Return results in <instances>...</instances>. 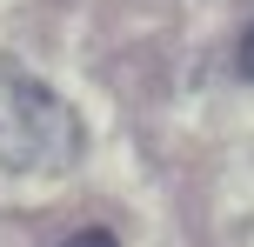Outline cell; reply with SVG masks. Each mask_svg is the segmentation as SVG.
Instances as JSON below:
<instances>
[{
  "label": "cell",
  "mask_w": 254,
  "mask_h": 247,
  "mask_svg": "<svg viewBox=\"0 0 254 247\" xmlns=\"http://www.w3.org/2000/svg\"><path fill=\"white\" fill-rule=\"evenodd\" d=\"M234 74H241V80H254V20H248V34L234 40Z\"/></svg>",
  "instance_id": "cell-1"
},
{
  "label": "cell",
  "mask_w": 254,
  "mask_h": 247,
  "mask_svg": "<svg viewBox=\"0 0 254 247\" xmlns=\"http://www.w3.org/2000/svg\"><path fill=\"white\" fill-rule=\"evenodd\" d=\"M61 247H121V241L107 234V227H80V234H67Z\"/></svg>",
  "instance_id": "cell-2"
}]
</instances>
